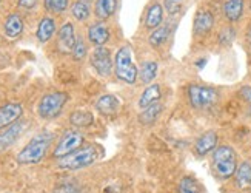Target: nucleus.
Returning a JSON list of instances; mask_svg holds the SVG:
<instances>
[{
  "label": "nucleus",
  "instance_id": "f257e3e1",
  "mask_svg": "<svg viewBox=\"0 0 251 193\" xmlns=\"http://www.w3.org/2000/svg\"><path fill=\"white\" fill-rule=\"evenodd\" d=\"M239 165V159L236 150L231 145H217L214 152L211 153V170L217 179L228 181L236 173V168Z\"/></svg>",
  "mask_w": 251,
  "mask_h": 193
},
{
  "label": "nucleus",
  "instance_id": "f03ea898",
  "mask_svg": "<svg viewBox=\"0 0 251 193\" xmlns=\"http://www.w3.org/2000/svg\"><path fill=\"white\" fill-rule=\"evenodd\" d=\"M52 133L50 132H42L36 135L31 141L20 150L16 156L17 164L20 165H34L42 163L45 159L48 150L52 142Z\"/></svg>",
  "mask_w": 251,
  "mask_h": 193
},
{
  "label": "nucleus",
  "instance_id": "7ed1b4c3",
  "mask_svg": "<svg viewBox=\"0 0 251 193\" xmlns=\"http://www.w3.org/2000/svg\"><path fill=\"white\" fill-rule=\"evenodd\" d=\"M114 76L126 85H134L139 79V68L133 59V47L125 44L114 55Z\"/></svg>",
  "mask_w": 251,
  "mask_h": 193
},
{
  "label": "nucleus",
  "instance_id": "20e7f679",
  "mask_svg": "<svg viewBox=\"0 0 251 193\" xmlns=\"http://www.w3.org/2000/svg\"><path fill=\"white\" fill-rule=\"evenodd\" d=\"M68 101L70 94L67 91H51L43 94L37 104V114L45 121L54 119L62 113Z\"/></svg>",
  "mask_w": 251,
  "mask_h": 193
},
{
  "label": "nucleus",
  "instance_id": "39448f33",
  "mask_svg": "<svg viewBox=\"0 0 251 193\" xmlns=\"http://www.w3.org/2000/svg\"><path fill=\"white\" fill-rule=\"evenodd\" d=\"M219 90L210 85L193 83L187 90V98L194 110H208L219 101Z\"/></svg>",
  "mask_w": 251,
  "mask_h": 193
},
{
  "label": "nucleus",
  "instance_id": "423d86ee",
  "mask_svg": "<svg viewBox=\"0 0 251 193\" xmlns=\"http://www.w3.org/2000/svg\"><path fill=\"white\" fill-rule=\"evenodd\" d=\"M99 152L94 145H88V147H82L79 150H75L74 153L65 156L62 159H59L57 165L63 170H80L88 165H93L97 159H99Z\"/></svg>",
  "mask_w": 251,
  "mask_h": 193
},
{
  "label": "nucleus",
  "instance_id": "0eeeda50",
  "mask_svg": "<svg viewBox=\"0 0 251 193\" xmlns=\"http://www.w3.org/2000/svg\"><path fill=\"white\" fill-rule=\"evenodd\" d=\"M83 144H85V135L80 130H67L60 136L56 147H54L52 158L62 159L65 156L74 153L75 150L82 148Z\"/></svg>",
  "mask_w": 251,
  "mask_h": 193
},
{
  "label": "nucleus",
  "instance_id": "6e6552de",
  "mask_svg": "<svg viewBox=\"0 0 251 193\" xmlns=\"http://www.w3.org/2000/svg\"><path fill=\"white\" fill-rule=\"evenodd\" d=\"M90 63L102 78H110L111 74H114V59L110 48L96 47L90 55Z\"/></svg>",
  "mask_w": 251,
  "mask_h": 193
},
{
  "label": "nucleus",
  "instance_id": "1a4fd4ad",
  "mask_svg": "<svg viewBox=\"0 0 251 193\" xmlns=\"http://www.w3.org/2000/svg\"><path fill=\"white\" fill-rule=\"evenodd\" d=\"M25 128H26V122L19 119L17 122L8 125L3 130H0V153H3L13 147L19 141L22 133L25 132Z\"/></svg>",
  "mask_w": 251,
  "mask_h": 193
},
{
  "label": "nucleus",
  "instance_id": "9d476101",
  "mask_svg": "<svg viewBox=\"0 0 251 193\" xmlns=\"http://www.w3.org/2000/svg\"><path fill=\"white\" fill-rule=\"evenodd\" d=\"M86 39L94 47H105L111 40V29L106 25V22L99 20V22H94L88 27Z\"/></svg>",
  "mask_w": 251,
  "mask_h": 193
},
{
  "label": "nucleus",
  "instance_id": "9b49d317",
  "mask_svg": "<svg viewBox=\"0 0 251 193\" xmlns=\"http://www.w3.org/2000/svg\"><path fill=\"white\" fill-rule=\"evenodd\" d=\"M214 28V14L210 9H199L194 16L193 33L196 37H205L211 33Z\"/></svg>",
  "mask_w": 251,
  "mask_h": 193
},
{
  "label": "nucleus",
  "instance_id": "f8f14e48",
  "mask_svg": "<svg viewBox=\"0 0 251 193\" xmlns=\"http://www.w3.org/2000/svg\"><path fill=\"white\" fill-rule=\"evenodd\" d=\"M217 144H219V135H217L214 130H208V132L202 133L198 139H196L193 148H194L196 156L205 158V156H208L210 153L214 152V148L217 147Z\"/></svg>",
  "mask_w": 251,
  "mask_h": 193
},
{
  "label": "nucleus",
  "instance_id": "ddd939ff",
  "mask_svg": "<svg viewBox=\"0 0 251 193\" xmlns=\"http://www.w3.org/2000/svg\"><path fill=\"white\" fill-rule=\"evenodd\" d=\"M75 39H77V36H75L74 25L71 22H65L57 33V50L63 55H70V53H73Z\"/></svg>",
  "mask_w": 251,
  "mask_h": 193
},
{
  "label": "nucleus",
  "instance_id": "4468645a",
  "mask_svg": "<svg viewBox=\"0 0 251 193\" xmlns=\"http://www.w3.org/2000/svg\"><path fill=\"white\" fill-rule=\"evenodd\" d=\"M22 114H24V105L19 102H8L2 105L0 107V130L22 119Z\"/></svg>",
  "mask_w": 251,
  "mask_h": 193
},
{
  "label": "nucleus",
  "instance_id": "2eb2a0df",
  "mask_svg": "<svg viewBox=\"0 0 251 193\" xmlns=\"http://www.w3.org/2000/svg\"><path fill=\"white\" fill-rule=\"evenodd\" d=\"M24 29H25V22L22 16L19 13H13L9 14L5 22H3V34L6 39L9 40H16L19 39L22 34H24Z\"/></svg>",
  "mask_w": 251,
  "mask_h": 193
},
{
  "label": "nucleus",
  "instance_id": "dca6fc26",
  "mask_svg": "<svg viewBox=\"0 0 251 193\" xmlns=\"http://www.w3.org/2000/svg\"><path fill=\"white\" fill-rule=\"evenodd\" d=\"M96 110L99 111L100 114L103 116H113V114H117L119 110H121L122 107V102L121 99L117 98L116 94H102L99 99L96 101Z\"/></svg>",
  "mask_w": 251,
  "mask_h": 193
},
{
  "label": "nucleus",
  "instance_id": "f3484780",
  "mask_svg": "<svg viewBox=\"0 0 251 193\" xmlns=\"http://www.w3.org/2000/svg\"><path fill=\"white\" fill-rule=\"evenodd\" d=\"M162 113H163V104L159 101V102H154V104L145 107V109H142L139 116H137V121L140 125L151 127L160 119Z\"/></svg>",
  "mask_w": 251,
  "mask_h": 193
},
{
  "label": "nucleus",
  "instance_id": "a211bd4d",
  "mask_svg": "<svg viewBox=\"0 0 251 193\" xmlns=\"http://www.w3.org/2000/svg\"><path fill=\"white\" fill-rule=\"evenodd\" d=\"M163 16H165V9H163V5L159 2H152L145 13V29L152 31L157 27H160L163 24Z\"/></svg>",
  "mask_w": 251,
  "mask_h": 193
},
{
  "label": "nucleus",
  "instance_id": "6ab92c4d",
  "mask_svg": "<svg viewBox=\"0 0 251 193\" xmlns=\"http://www.w3.org/2000/svg\"><path fill=\"white\" fill-rule=\"evenodd\" d=\"M57 31V24H56V19H52L50 16H45L40 19V22L37 25V29H36V37L40 44H47L50 42L54 34H56Z\"/></svg>",
  "mask_w": 251,
  "mask_h": 193
},
{
  "label": "nucleus",
  "instance_id": "aec40b11",
  "mask_svg": "<svg viewBox=\"0 0 251 193\" xmlns=\"http://www.w3.org/2000/svg\"><path fill=\"white\" fill-rule=\"evenodd\" d=\"M234 187L239 190H248L251 187V159H244L237 165L234 173Z\"/></svg>",
  "mask_w": 251,
  "mask_h": 193
},
{
  "label": "nucleus",
  "instance_id": "412c9836",
  "mask_svg": "<svg viewBox=\"0 0 251 193\" xmlns=\"http://www.w3.org/2000/svg\"><path fill=\"white\" fill-rule=\"evenodd\" d=\"M162 98V88L160 85L152 82V83H148L147 87L144 88V91L140 93L139 99H137V107L142 110L145 109V107L154 104V102H159Z\"/></svg>",
  "mask_w": 251,
  "mask_h": 193
},
{
  "label": "nucleus",
  "instance_id": "4be33fe9",
  "mask_svg": "<svg viewBox=\"0 0 251 193\" xmlns=\"http://www.w3.org/2000/svg\"><path fill=\"white\" fill-rule=\"evenodd\" d=\"M224 16L230 24H236L242 19L245 11V0H225L224 3Z\"/></svg>",
  "mask_w": 251,
  "mask_h": 193
},
{
  "label": "nucleus",
  "instance_id": "5701e85b",
  "mask_svg": "<svg viewBox=\"0 0 251 193\" xmlns=\"http://www.w3.org/2000/svg\"><path fill=\"white\" fill-rule=\"evenodd\" d=\"M119 8V0H96L94 2V16L99 20H110Z\"/></svg>",
  "mask_w": 251,
  "mask_h": 193
},
{
  "label": "nucleus",
  "instance_id": "b1692460",
  "mask_svg": "<svg viewBox=\"0 0 251 193\" xmlns=\"http://www.w3.org/2000/svg\"><path fill=\"white\" fill-rule=\"evenodd\" d=\"M171 36V24H162L160 27H157L156 29H152L150 36H148V44L151 48H160L162 45H165L168 39Z\"/></svg>",
  "mask_w": 251,
  "mask_h": 193
},
{
  "label": "nucleus",
  "instance_id": "393cba45",
  "mask_svg": "<svg viewBox=\"0 0 251 193\" xmlns=\"http://www.w3.org/2000/svg\"><path fill=\"white\" fill-rule=\"evenodd\" d=\"M159 73V62L157 60H144L139 67V81L142 83H152L157 78Z\"/></svg>",
  "mask_w": 251,
  "mask_h": 193
},
{
  "label": "nucleus",
  "instance_id": "a878e982",
  "mask_svg": "<svg viewBox=\"0 0 251 193\" xmlns=\"http://www.w3.org/2000/svg\"><path fill=\"white\" fill-rule=\"evenodd\" d=\"M70 124L75 128H86L94 124V114L88 110H74L70 114Z\"/></svg>",
  "mask_w": 251,
  "mask_h": 193
},
{
  "label": "nucleus",
  "instance_id": "bb28decb",
  "mask_svg": "<svg viewBox=\"0 0 251 193\" xmlns=\"http://www.w3.org/2000/svg\"><path fill=\"white\" fill-rule=\"evenodd\" d=\"M71 16L74 17V20H77V22H86V20L91 17L90 3L75 0V2L71 5Z\"/></svg>",
  "mask_w": 251,
  "mask_h": 193
},
{
  "label": "nucleus",
  "instance_id": "cd10ccee",
  "mask_svg": "<svg viewBox=\"0 0 251 193\" xmlns=\"http://www.w3.org/2000/svg\"><path fill=\"white\" fill-rule=\"evenodd\" d=\"M43 6L48 13L63 14L70 8V0H43Z\"/></svg>",
  "mask_w": 251,
  "mask_h": 193
},
{
  "label": "nucleus",
  "instance_id": "c85d7f7f",
  "mask_svg": "<svg viewBox=\"0 0 251 193\" xmlns=\"http://www.w3.org/2000/svg\"><path fill=\"white\" fill-rule=\"evenodd\" d=\"M71 55H73L74 60H83L86 56H88V44H86V40L82 36H77V39H75V44H74Z\"/></svg>",
  "mask_w": 251,
  "mask_h": 193
},
{
  "label": "nucleus",
  "instance_id": "c756f323",
  "mask_svg": "<svg viewBox=\"0 0 251 193\" xmlns=\"http://www.w3.org/2000/svg\"><path fill=\"white\" fill-rule=\"evenodd\" d=\"M179 193H202V189L196 182V179L190 176H183L179 182Z\"/></svg>",
  "mask_w": 251,
  "mask_h": 193
},
{
  "label": "nucleus",
  "instance_id": "7c9ffc66",
  "mask_svg": "<svg viewBox=\"0 0 251 193\" xmlns=\"http://www.w3.org/2000/svg\"><path fill=\"white\" fill-rule=\"evenodd\" d=\"M236 37V31L233 27H225L219 33V42L222 45H231Z\"/></svg>",
  "mask_w": 251,
  "mask_h": 193
},
{
  "label": "nucleus",
  "instance_id": "2f4dec72",
  "mask_svg": "<svg viewBox=\"0 0 251 193\" xmlns=\"http://www.w3.org/2000/svg\"><path fill=\"white\" fill-rule=\"evenodd\" d=\"M37 3H39V0H17L19 8H24V9H32L37 6Z\"/></svg>",
  "mask_w": 251,
  "mask_h": 193
},
{
  "label": "nucleus",
  "instance_id": "473e14b6",
  "mask_svg": "<svg viewBox=\"0 0 251 193\" xmlns=\"http://www.w3.org/2000/svg\"><path fill=\"white\" fill-rule=\"evenodd\" d=\"M241 96L247 101V104L250 105V109H251V85H245V87L241 88Z\"/></svg>",
  "mask_w": 251,
  "mask_h": 193
},
{
  "label": "nucleus",
  "instance_id": "72a5a7b5",
  "mask_svg": "<svg viewBox=\"0 0 251 193\" xmlns=\"http://www.w3.org/2000/svg\"><path fill=\"white\" fill-rule=\"evenodd\" d=\"M52 193H79V192L75 189H73V187H70V186H63V187L56 189Z\"/></svg>",
  "mask_w": 251,
  "mask_h": 193
},
{
  "label": "nucleus",
  "instance_id": "f704fd0d",
  "mask_svg": "<svg viewBox=\"0 0 251 193\" xmlns=\"http://www.w3.org/2000/svg\"><path fill=\"white\" fill-rule=\"evenodd\" d=\"M79 2H85V3H93L96 0H79Z\"/></svg>",
  "mask_w": 251,
  "mask_h": 193
},
{
  "label": "nucleus",
  "instance_id": "c9c22d12",
  "mask_svg": "<svg viewBox=\"0 0 251 193\" xmlns=\"http://www.w3.org/2000/svg\"><path fill=\"white\" fill-rule=\"evenodd\" d=\"M248 39L251 40V28H250V31H248Z\"/></svg>",
  "mask_w": 251,
  "mask_h": 193
},
{
  "label": "nucleus",
  "instance_id": "e433bc0d",
  "mask_svg": "<svg viewBox=\"0 0 251 193\" xmlns=\"http://www.w3.org/2000/svg\"><path fill=\"white\" fill-rule=\"evenodd\" d=\"M237 193H247V192H244V190H241V192H237Z\"/></svg>",
  "mask_w": 251,
  "mask_h": 193
},
{
  "label": "nucleus",
  "instance_id": "4c0bfd02",
  "mask_svg": "<svg viewBox=\"0 0 251 193\" xmlns=\"http://www.w3.org/2000/svg\"><path fill=\"white\" fill-rule=\"evenodd\" d=\"M250 48H251V40H250Z\"/></svg>",
  "mask_w": 251,
  "mask_h": 193
},
{
  "label": "nucleus",
  "instance_id": "58836bf2",
  "mask_svg": "<svg viewBox=\"0 0 251 193\" xmlns=\"http://www.w3.org/2000/svg\"><path fill=\"white\" fill-rule=\"evenodd\" d=\"M250 8H251V3H250Z\"/></svg>",
  "mask_w": 251,
  "mask_h": 193
},
{
  "label": "nucleus",
  "instance_id": "ea45409f",
  "mask_svg": "<svg viewBox=\"0 0 251 193\" xmlns=\"http://www.w3.org/2000/svg\"><path fill=\"white\" fill-rule=\"evenodd\" d=\"M177 2H180V0H177Z\"/></svg>",
  "mask_w": 251,
  "mask_h": 193
},
{
  "label": "nucleus",
  "instance_id": "a19ab883",
  "mask_svg": "<svg viewBox=\"0 0 251 193\" xmlns=\"http://www.w3.org/2000/svg\"><path fill=\"white\" fill-rule=\"evenodd\" d=\"M0 2H2V0H0Z\"/></svg>",
  "mask_w": 251,
  "mask_h": 193
}]
</instances>
